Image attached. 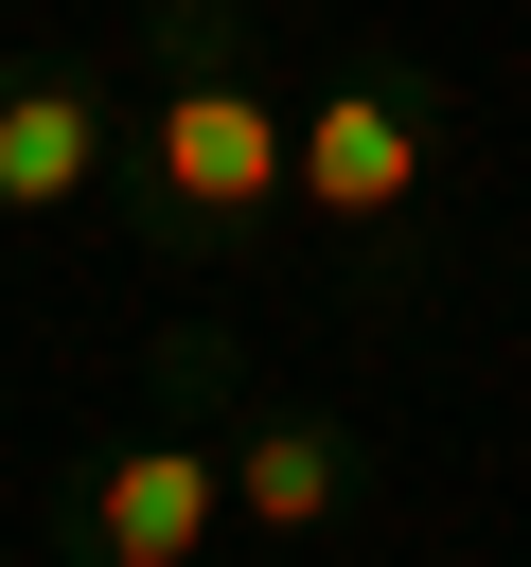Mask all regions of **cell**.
I'll list each match as a JSON object with an SVG mask.
<instances>
[{
    "instance_id": "6da1fadb",
    "label": "cell",
    "mask_w": 531,
    "mask_h": 567,
    "mask_svg": "<svg viewBox=\"0 0 531 567\" xmlns=\"http://www.w3.org/2000/svg\"><path fill=\"white\" fill-rule=\"evenodd\" d=\"M142 142H124V213H142V266L177 284H248L266 230L301 213V106H266L248 71V0H159L142 18Z\"/></svg>"
},
{
    "instance_id": "7a4b0ae2",
    "label": "cell",
    "mask_w": 531,
    "mask_h": 567,
    "mask_svg": "<svg viewBox=\"0 0 531 567\" xmlns=\"http://www.w3.org/2000/svg\"><path fill=\"white\" fill-rule=\"evenodd\" d=\"M442 159H460L442 89H425L389 35H354V53H336V89L301 106V213H319L336 248H389V230L442 195Z\"/></svg>"
},
{
    "instance_id": "3957f363",
    "label": "cell",
    "mask_w": 531,
    "mask_h": 567,
    "mask_svg": "<svg viewBox=\"0 0 531 567\" xmlns=\"http://www.w3.org/2000/svg\"><path fill=\"white\" fill-rule=\"evenodd\" d=\"M212 514H230V425H124L71 496H53V532H71V567H195L212 549Z\"/></svg>"
},
{
    "instance_id": "277c9868",
    "label": "cell",
    "mask_w": 531,
    "mask_h": 567,
    "mask_svg": "<svg viewBox=\"0 0 531 567\" xmlns=\"http://www.w3.org/2000/svg\"><path fill=\"white\" fill-rule=\"evenodd\" d=\"M124 177V124H106V71L88 53H0V213L53 230Z\"/></svg>"
},
{
    "instance_id": "5b68a950",
    "label": "cell",
    "mask_w": 531,
    "mask_h": 567,
    "mask_svg": "<svg viewBox=\"0 0 531 567\" xmlns=\"http://www.w3.org/2000/svg\"><path fill=\"white\" fill-rule=\"evenodd\" d=\"M230 514H248V532H336V514H354V425H319V408H230Z\"/></svg>"
}]
</instances>
